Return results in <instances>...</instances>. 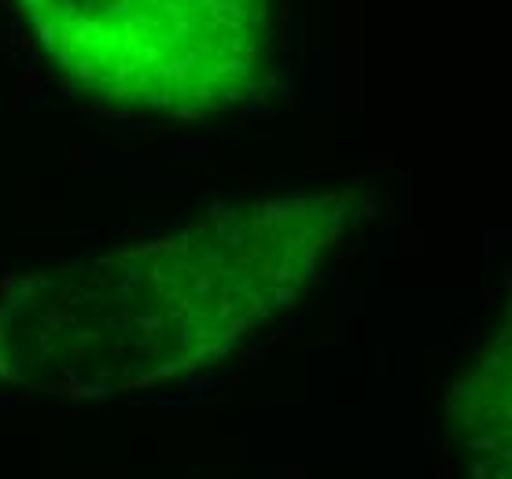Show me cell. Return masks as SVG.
Masks as SVG:
<instances>
[{
	"label": "cell",
	"mask_w": 512,
	"mask_h": 479,
	"mask_svg": "<svg viewBox=\"0 0 512 479\" xmlns=\"http://www.w3.org/2000/svg\"><path fill=\"white\" fill-rule=\"evenodd\" d=\"M361 214L358 188L225 203L177 233L23 277L0 295V384L104 402L225 362L299 303Z\"/></svg>",
	"instance_id": "cell-1"
},
{
	"label": "cell",
	"mask_w": 512,
	"mask_h": 479,
	"mask_svg": "<svg viewBox=\"0 0 512 479\" xmlns=\"http://www.w3.org/2000/svg\"><path fill=\"white\" fill-rule=\"evenodd\" d=\"M56 67L122 111L203 118L262 85L277 0H15Z\"/></svg>",
	"instance_id": "cell-2"
},
{
	"label": "cell",
	"mask_w": 512,
	"mask_h": 479,
	"mask_svg": "<svg viewBox=\"0 0 512 479\" xmlns=\"http://www.w3.org/2000/svg\"><path fill=\"white\" fill-rule=\"evenodd\" d=\"M450 417L468 479H512L509 424V317L472 373L450 395Z\"/></svg>",
	"instance_id": "cell-3"
}]
</instances>
